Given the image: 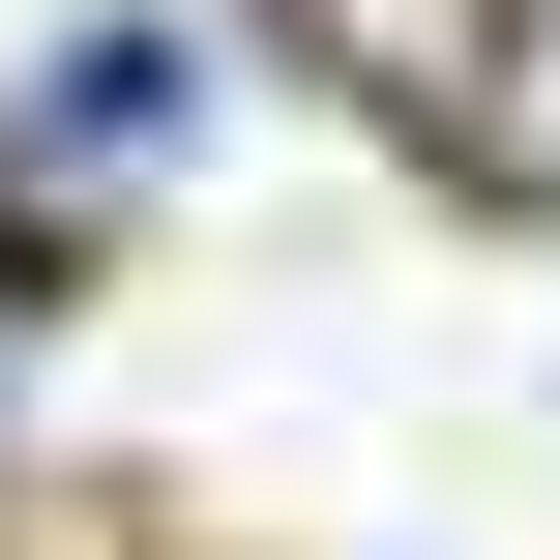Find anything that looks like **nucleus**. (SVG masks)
I'll use <instances>...</instances> for the list:
<instances>
[{
	"mask_svg": "<svg viewBox=\"0 0 560 560\" xmlns=\"http://www.w3.org/2000/svg\"><path fill=\"white\" fill-rule=\"evenodd\" d=\"M30 148H59V177H177V148H207V30H148V0L30 30Z\"/></svg>",
	"mask_w": 560,
	"mask_h": 560,
	"instance_id": "obj_1",
	"label": "nucleus"
}]
</instances>
